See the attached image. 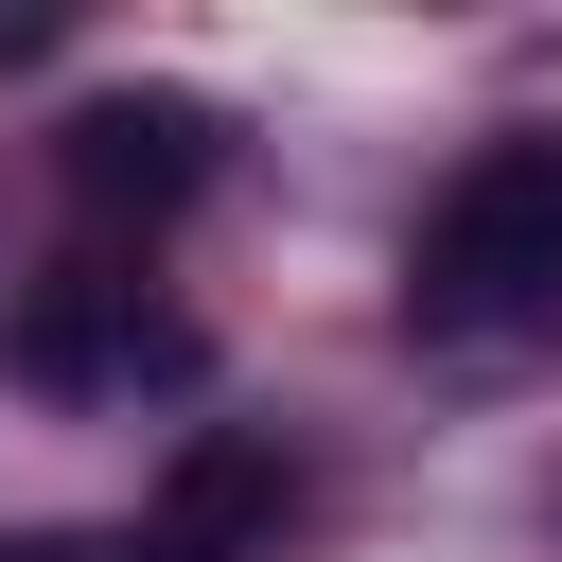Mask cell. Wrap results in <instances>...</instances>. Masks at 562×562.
Segmentation results:
<instances>
[{"label":"cell","mask_w":562,"mask_h":562,"mask_svg":"<svg viewBox=\"0 0 562 562\" xmlns=\"http://www.w3.org/2000/svg\"><path fill=\"white\" fill-rule=\"evenodd\" d=\"M281 492H299V474H281V439H228V422H211V439H176V474H158V509H140V527H176V544L246 562V544L281 527Z\"/></svg>","instance_id":"cell-4"},{"label":"cell","mask_w":562,"mask_h":562,"mask_svg":"<svg viewBox=\"0 0 562 562\" xmlns=\"http://www.w3.org/2000/svg\"><path fill=\"white\" fill-rule=\"evenodd\" d=\"M18 369H35V386H123V369H193V334L140 316L123 263H53V281L18 299Z\"/></svg>","instance_id":"cell-3"},{"label":"cell","mask_w":562,"mask_h":562,"mask_svg":"<svg viewBox=\"0 0 562 562\" xmlns=\"http://www.w3.org/2000/svg\"><path fill=\"white\" fill-rule=\"evenodd\" d=\"M422 334H562V140H474L404 246Z\"/></svg>","instance_id":"cell-1"},{"label":"cell","mask_w":562,"mask_h":562,"mask_svg":"<svg viewBox=\"0 0 562 562\" xmlns=\"http://www.w3.org/2000/svg\"><path fill=\"white\" fill-rule=\"evenodd\" d=\"M0 562H88V544H35V527H0Z\"/></svg>","instance_id":"cell-5"},{"label":"cell","mask_w":562,"mask_h":562,"mask_svg":"<svg viewBox=\"0 0 562 562\" xmlns=\"http://www.w3.org/2000/svg\"><path fill=\"white\" fill-rule=\"evenodd\" d=\"M53 176H70L88 228H176V211L228 176V123H211L193 88H105V105L53 123Z\"/></svg>","instance_id":"cell-2"}]
</instances>
